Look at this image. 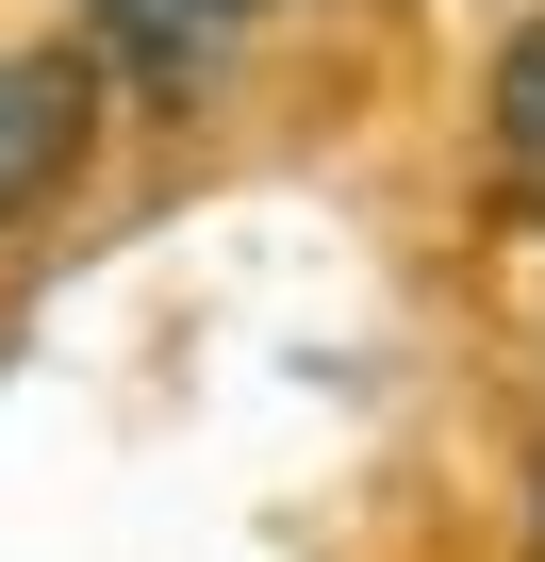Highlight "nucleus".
<instances>
[{
	"label": "nucleus",
	"mask_w": 545,
	"mask_h": 562,
	"mask_svg": "<svg viewBox=\"0 0 545 562\" xmlns=\"http://www.w3.org/2000/svg\"><path fill=\"white\" fill-rule=\"evenodd\" d=\"M83 149H100V83H83V50H0V232L50 215V199L83 182Z\"/></svg>",
	"instance_id": "nucleus-1"
},
{
	"label": "nucleus",
	"mask_w": 545,
	"mask_h": 562,
	"mask_svg": "<svg viewBox=\"0 0 545 562\" xmlns=\"http://www.w3.org/2000/svg\"><path fill=\"white\" fill-rule=\"evenodd\" d=\"M264 18V0H83V34H100V67L116 83H149V100H182V83H215V50Z\"/></svg>",
	"instance_id": "nucleus-2"
},
{
	"label": "nucleus",
	"mask_w": 545,
	"mask_h": 562,
	"mask_svg": "<svg viewBox=\"0 0 545 562\" xmlns=\"http://www.w3.org/2000/svg\"><path fill=\"white\" fill-rule=\"evenodd\" d=\"M479 116H496V182L545 215V34H512V50H496V100H479Z\"/></svg>",
	"instance_id": "nucleus-3"
},
{
	"label": "nucleus",
	"mask_w": 545,
	"mask_h": 562,
	"mask_svg": "<svg viewBox=\"0 0 545 562\" xmlns=\"http://www.w3.org/2000/svg\"><path fill=\"white\" fill-rule=\"evenodd\" d=\"M529 529H545V496H529Z\"/></svg>",
	"instance_id": "nucleus-4"
}]
</instances>
